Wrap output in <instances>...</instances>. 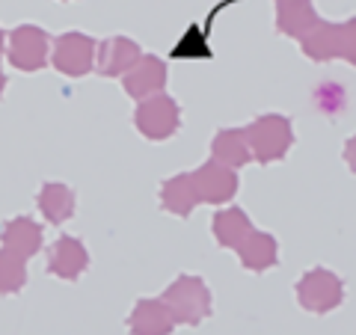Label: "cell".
Wrapping results in <instances>:
<instances>
[{
	"instance_id": "24",
	"label": "cell",
	"mask_w": 356,
	"mask_h": 335,
	"mask_svg": "<svg viewBox=\"0 0 356 335\" xmlns=\"http://www.w3.org/2000/svg\"><path fill=\"white\" fill-rule=\"evenodd\" d=\"M0 54H3V30H0Z\"/></svg>"
},
{
	"instance_id": "21",
	"label": "cell",
	"mask_w": 356,
	"mask_h": 335,
	"mask_svg": "<svg viewBox=\"0 0 356 335\" xmlns=\"http://www.w3.org/2000/svg\"><path fill=\"white\" fill-rule=\"evenodd\" d=\"M172 60H196V57H211V48H208V30L202 27H191L184 33V39L175 44Z\"/></svg>"
},
{
	"instance_id": "6",
	"label": "cell",
	"mask_w": 356,
	"mask_h": 335,
	"mask_svg": "<svg viewBox=\"0 0 356 335\" xmlns=\"http://www.w3.org/2000/svg\"><path fill=\"white\" fill-rule=\"evenodd\" d=\"M95 54H98V48L86 33H63V36L54 42V65H57V72H63L65 77L89 74L95 65Z\"/></svg>"
},
{
	"instance_id": "20",
	"label": "cell",
	"mask_w": 356,
	"mask_h": 335,
	"mask_svg": "<svg viewBox=\"0 0 356 335\" xmlns=\"http://www.w3.org/2000/svg\"><path fill=\"white\" fill-rule=\"evenodd\" d=\"M27 285V259L0 250V294H18Z\"/></svg>"
},
{
	"instance_id": "7",
	"label": "cell",
	"mask_w": 356,
	"mask_h": 335,
	"mask_svg": "<svg viewBox=\"0 0 356 335\" xmlns=\"http://www.w3.org/2000/svg\"><path fill=\"white\" fill-rule=\"evenodd\" d=\"M9 63L21 72H39L48 63V33L33 27V24H21L13 30L9 36Z\"/></svg>"
},
{
	"instance_id": "14",
	"label": "cell",
	"mask_w": 356,
	"mask_h": 335,
	"mask_svg": "<svg viewBox=\"0 0 356 335\" xmlns=\"http://www.w3.org/2000/svg\"><path fill=\"white\" fill-rule=\"evenodd\" d=\"M3 238V250L21 255V259H33L42 250V226L30 217H15L0 229Z\"/></svg>"
},
{
	"instance_id": "12",
	"label": "cell",
	"mask_w": 356,
	"mask_h": 335,
	"mask_svg": "<svg viewBox=\"0 0 356 335\" xmlns=\"http://www.w3.org/2000/svg\"><path fill=\"white\" fill-rule=\"evenodd\" d=\"M128 327L134 335H170L175 318L163 300H140L128 318Z\"/></svg>"
},
{
	"instance_id": "18",
	"label": "cell",
	"mask_w": 356,
	"mask_h": 335,
	"mask_svg": "<svg viewBox=\"0 0 356 335\" xmlns=\"http://www.w3.org/2000/svg\"><path fill=\"white\" fill-rule=\"evenodd\" d=\"M36 202L51 226H63V222L72 220V214H74V193L65 184H44L39 190Z\"/></svg>"
},
{
	"instance_id": "13",
	"label": "cell",
	"mask_w": 356,
	"mask_h": 335,
	"mask_svg": "<svg viewBox=\"0 0 356 335\" xmlns=\"http://www.w3.org/2000/svg\"><path fill=\"white\" fill-rule=\"evenodd\" d=\"M86 267H89V252L77 238H60L54 243L51 259H48V273L65 279V282H74Z\"/></svg>"
},
{
	"instance_id": "23",
	"label": "cell",
	"mask_w": 356,
	"mask_h": 335,
	"mask_svg": "<svg viewBox=\"0 0 356 335\" xmlns=\"http://www.w3.org/2000/svg\"><path fill=\"white\" fill-rule=\"evenodd\" d=\"M3 89H6V74L0 72V95H3Z\"/></svg>"
},
{
	"instance_id": "8",
	"label": "cell",
	"mask_w": 356,
	"mask_h": 335,
	"mask_svg": "<svg viewBox=\"0 0 356 335\" xmlns=\"http://www.w3.org/2000/svg\"><path fill=\"white\" fill-rule=\"evenodd\" d=\"M193 181L199 190V199L208 205H222L238 193V172L232 170V166L214 161V158L193 172Z\"/></svg>"
},
{
	"instance_id": "2",
	"label": "cell",
	"mask_w": 356,
	"mask_h": 335,
	"mask_svg": "<svg viewBox=\"0 0 356 335\" xmlns=\"http://www.w3.org/2000/svg\"><path fill=\"white\" fill-rule=\"evenodd\" d=\"M247 133V142H250V152L259 163H273V161H282L288 149L294 142V131H291V122L285 116H259L250 128H243Z\"/></svg>"
},
{
	"instance_id": "16",
	"label": "cell",
	"mask_w": 356,
	"mask_h": 335,
	"mask_svg": "<svg viewBox=\"0 0 356 335\" xmlns=\"http://www.w3.org/2000/svg\"><path fill=\"white\" fill-rule=\"evenodd\" d=\"M211 231H214V238H217L220 247H226V250H241L243 240H247L255 229H252L250 217L243 214L241 208H226V211H220V214H214Z\"/></svg>"
},
{
	"instance_id": "9",
	"label": "cell",
	"mask_w": 356,
	"mask_h": 335,
	"mask_svg": "<svg viewBox=\"0 0 356 335\" xmlns=\"http://www.w3.org/2000/svg\"><path fill=\"white\" fill-rule=\"evenodd\" d=\"M140 48L137 42L128 39V36H110L98 44V54H95V69L98 74L104 77H125L134 65L140 63Z\"/></svg>"
},
{
	"instance_id": "10",
	"label": "cell",
	"mask_w": 356,
	"mask_h": 335,
	"mask_svg": "<svg viewBox=\"0 0 356 335\" xmlns=\"http://www.w3.org/2000/svg\"><path fill=\"white\" fill-rule=\"evenodd\" d=\"M166 86V63L161 57H140V63L125 74V92L137 101H146V98L163 92Z\"/></svg>"
},
{
	"instance_id": "19",
	"label": "cell",
	"mask_w": 356,
	"mask_h": 335,
	"mask_svg": "<svg viewBox=\"0 0 356 335\" xmlns=\"http://www.w3.org/2000/svg\"><path fill=\"white\" fill-rule=\"evenodd\" d=\"M238 252H241V264L247 267V270L261 273V270H270V267L276 264V252L280 250H276V240L270 238V234L252 231Z\"/></svg>"
},
{
	"instance_id": "1",
	"label": "cell",
	"mask_w": 356,
	"mask_h": 335,
	"mask_svg": "<svg viewBox=\"0 0 356 335\" xmlns=\"http://www.w3.org/2000/svg\"><path fill=\"white\" fill-rule=\"evenodd\" d=\"M300 44H303L306 57L318 60V63L348 60L350 65H356V18L341 21V24L321 21L306 39H300Z\"/></svg>"
},
{
	"instance_id": "11",
	"label": "cell",
	"mask_w": 356,
	"mask_h": 335,
	"mask_svg": "<svg viewBox=\"0 0 356 335\" xmlns=\"http://www.w3.org/2000/svg\"><path fill=\"white\" fill-rule=\"evenodd\" d=\"M321 24L312 0H276V30L294 39H306Z\"/></svg>"
},
{
	"instance_id": "15",
	"label": "cell",
	"mask_w": 356,
	"mask_h": 335,
	"mask_svg": "<svg viewBox=\"0 0 356 335\" xmlns=\"http://www.w3.org/2000/svg\"><path fill=\"white\" fill-rule=\"evenodd\" d=\"M199 202H202V199H199V190H196V181L191 172L172 175L170 181H163V187H161V205L175 217H187Z\"/></svg>"
},
{
	"instance_id": "22",
	"label": "cell",
	"mask_w": 356,
	"mask_h": 335,
	"mask_svg": "<svg viewBox=\"0 0 356 335\" xmlns=\"http://www.w3.org/2000/svg\"><path fill=\"white\" fill-rule=\"evenodd\" d=\"M344 161H348V166L356 172V137H350L348 146H344Z\"/></svg>"
},
{
	"instance_id": "17",
	"label": "cell",
	"mask_w": 356,
	"mask_h": 335,
	"mask_svg": "<svg viewBox=\"0 0 356 335\" xmlns=\"http://www.w3.org/2000/svg\"><path fill=\"white\" fill-rule=\"evenodd\" d=\"M211 158L232 166V170H241L243 163L252 161V152H250V142H247V133L243 131H220L214 142H211Z\"/></svg>"
},
{
	"instance_id": "5",
	"label": "cell",
	"mask_w": 356,
	"mask_h": 335,
	"mask_svg": "<svg viewBox=\"0 0 356 335\" xmlns=\"http://www.w3.org/2000/svg\"><path fill=\"white\" fill-rule=\"evenodd\" d=\"M134 125H137L143 137L166 140L181 125V110H178V104L166 92H158V95L146 98V101H140L137 113H134Z\"/></svg>"
},
{
	"instance_id": "4",
	"label": "cell",
	"mask_w": 356,
	"mask_h": 335,
	"mask_svg": "<svg viewBox=\"0 0 356 335\" xmlns=\"http://www.w3.org/2000/svg\"><path fill=\"white\" fill-rule=\"evenodd\" d=\"M297 300H300V306H303L306 311H318V315H324V311H332L336 306H341L344 285H341V279L336 273L324 270V267H315V270H309L306 276H300Z\"/></svg>"
},
{
	"instance_id": "3",
	"label": "cell",
	"mask_w": 356,
	"mask_h": 335,
	"mask_svg": "<svg viewBox=\"0 0 356 335\" xmlns=\"http://www.w3.org/2000/svg\"><path fill=\"white\" fill-rule=\"evenodd\" d=\"M170 306L175 323H202L211 315V291L199 276H178L175 282L166 288V294L161 297Z\"/></svg>"
}]
</instances>
